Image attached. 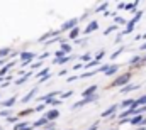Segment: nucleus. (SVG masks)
<instances>
[{
	"mask_svg": "<svg viewBox=\"0 0 146 130\" xmlns=\"http://www.w3.org/2000/svg\"><path fill=\"white\" fill-rule=\"evenodd\" d=\"M129 81H131V73H124V74H121V76L112 83V86H121V88H124V86L129 85Z\"/></svg>",
	"mask_w": 146,
	"mask_h": 130,
	"instance_id": "f257e3e1",
	"label": "nucleus"
},
{
	"mask_svg": "<svg viewBox=\"0 0 146 130\" xmlns=\"http://www.w3.org/2000/svg\"><path fill=\"white\" fill-rule=\"evenodd\" d=\"M76 24H78V19H70V20H66V22L61 26L60 32H65V31H73V29L76 27Z\"/></svg>",
	"mask_w": 146,
	"mask_h": 130,
	"instance_id": "f03ea898",
	"label": "nucleus"
},
{
	"mask_svg": "<svg viewBox=\"0 0 146 130\" xmlns=\"http://www.w3.org/2000/svg\"><path fill=\"white\" fill-rule=\"evenodd\" d=\"M95 100H99V97H97V95H94V97H90V98H83L82 101H76V103L73 105L72 108H73V110H76V108H80V106H83V105H88V103H94Z\"/></svg>",
	"mask_w": 146,
	"mask_h": 130,
	"instance_id": "7ed1b4c3",
	"label": "nucleus"
},
{
	"mask_svg": "<svg viewBox=\"0 0 146 130\" xmlns=\"http://www.w3.org/2000/svg\"><path fill=\"white\" fill-rule=\"evenodd\" d=\"M145 117H143V115H134V117H133V118H129V123H131V125H143V127H145Z\"/></svg>",
	"mask_w": 146,
	"mask_h": 130,
	"instance_id": "20e7f679",
	"label": "nucleus"
},
{
	"mask_svg": "<svg viewBox=\"0 0 146 130\" xmlns=\"http://www.w3.org/2000/svg\"><path fill=\"white\" fill-rule=\"evenodd\" d=\"M34 53H21V59H22V66H27V63L34 58Z\"/></svg>",
	"mask_w": 146,
	"mask_h": 130,
	"instance_id": "39448f33",
	"label": "nucleus"
},
{
	"mask_svg": "<svg viewBox=\"0 0 146 130\" xmlns=\"http://www.w3.org/2000/svg\"><path fill=\"white\" fill-rule=\"evenodd\" d=\"M95 91H97V85H92V86H88V88L82 93V97L83 98H90V97H94Z\"/></svg>",
	"mask_w": 146,
	"mask_h": 130,
	"instance_id": "423d86ee",
	"label": "nucleus"
},
{
	"mask_svg": "<svg viewBox=\"0 0 146 130\" xmlns=\"http://www.w3.org/2000/svg\"><path fill=\"white\" fill-rule=\"evenodd\" d=\"M117 106H119V105H112V106H109L107 110H104V112H102V118H107V117H110V115H114L115 110H117Z\"/></svg>",
	"mask_w": 146,
	"mask_h": 130,
	"instance_id": "0eeeda50",
	"label": "nucleus"
},
{
	"mask_svg": "<svg viewBox=\"0 0 146 130\" xmlns=\"http://www.w3.org/2000/svg\"><path fill=\"white\" fill-rule=\"evenodd\" d=\"M97 29H99V22H97V20H92V22L85 27V34H90L92 31H97Z\"/></svg>",
	"mask_w": 146,
	"mask_h": 130,
	"instance_id": "6e6552de",
	"label": "nucleus"
},
{
	"mask_svg": "<svg viewBox=\"0 0 146 130\" xmlns=\"http://www.w3.org/2000/svg\"><path fill=\"white\" fill-rule=\"evenodd\" d=\"M138 88H139V85H127V86L121 88V93H129V91H134V90H138Z\"/></svg>",
	"mask_w": 146,
	"mask_h": 130,
	"instance_id": "1a4fd4ad",
	"label": "nucleus"
},
{
	"mask_svg": "<svg viewBox=\"0 0 146 130\" xmlns=\"http://www.w3.org/2000/svg\"><path fill=\"white\" fill-rule=\"evenodd\" d=\"M60 117V112L58 110H49L48 113H46V118L48 120H54V118H58Z\"/></svg>",
	"mask_w": 146,
	"mask_h": 130,
	"instance_id": "9d476101",
	"label": "nucleus"
},
{
	"mask_svg": "<svg viewBox=\"0 0 146 130\" xmlns=\"http://www.w3.org/2000/svg\"><path fill=\"white\" fill-rule=\"evenodd\" d=\"M117 71H119V66H117V64H110L109 69L106 71V76H112V74H115Z\"/></svg>",
	"mask_w": 146,
	"mask_h": 130,
	"instance_id": "9b49d317",
	"label": "nucleus"
},
{
	"mask_svg": "<svg viewBox=\"0 0 146 130\" xmlns=\"http://www.w3.org/2000/svg\"><path fill=\"white\" fill-rule=\"evenodd\" d=\"M134 101H136V100H133V98H127V100H124V101H122L119 106H121V108H127V106L131 108V106L134 105Z\"/></svg>",
	"mask_w": 146,
	"mask_h": 130,
	"instance_id": "f8f14e48",
	"label": "nucleus"
},
{
	"mask_svg": "<svg viewBox=\"0 0 146 130\" xmlns=\"http://www.w3.org/2000/svg\"><path fill=\"white\" fill-rule=\"evenodd\" d=\"M34 95H36V88H34V90H31V91H29L26 97H22V103H27V101H31V100L34 98Z\"/></svg>",
	"mask_w": 146,
	"mask_h": 130,
	"instance_id": "ddd939ff",
	"label": "nucleus"
},
{
	"mask_svg": "<svg viewBox=\"0 0 146 130\" xmlns=\"http://www.w3.org/2000/svg\"><path fill=\"white\" fill-rule=\"evenodd\" d=\"M49 123V120L46 118V117H42V118H39L37 122H34V127H42V125H48Z\"/></svg>",
	"mask_w": 146,
	"mask_h": 130,
	"instance_id": "4468645a",
	"label": "nucleus"
},
{
	"mask_svg": "<svg viewBox=\"0 0 146 130\" xmlns=\"http://www.w3.org/2000/svg\"><path fill=\"white\" fill-rule=\"evenodd\" d=\"M31 76H33V73H26V74H24L21 79H17V81H15V85H22V83H26V81H27Z\"/></svg>",
	"mask_w": 146,
	"mask_h": 130,
	"instance_id": "2eb2a0df",
	"label": "nucleus"
},
{
	"mask_svg": "<svg viewBox=\"0 0 146 130\" xmlns=\"http://www.w3.org/2000/svg\"><path fill=\"white\" fill-rule=\"evenodd\" d=\"M72 59V56H65V58H61V59H54V64H65V63H68Z\"/></svg>",
	"mask_w": 146,
	"mask_h": 130,
	"instance_id": "dca6fc26",
	"label": "nucleus"
},
{
	"mask_svg": "<svg viewBox=\"0 0 146 130\" xmlns=\"http://www.w3.org/2000/svg\"><path fill=\"white\" fill-rule=\"evenodd\" d=\"M15 100H17V97H12V98H9V100H5L2 105H3V106H12V105L15 103Z\"/></svg>",
	"mask_w": 146,
	"mask_h": 130,
	"instance_id": "f3484780",
	"label": "nucleus"
},
{
	"mask_svg": "<svg viewBox=\"0 0 146 130\" xmlns=\"http://www.w3.org/2000/svg\"><path fill=\"white\" fill-rule=\"evenodd\" d=\"M61 51L66 54V53H72V46L70 44H66V42H61Z\"/></svg>",
	"mask_w": 146,
	"mask_h": 130,
	"instance_id": "a211bd4d",
	"label": "nucleus"
},
{
	"mask_svg": "<svg viewBox=\"0 0 146 130\" xmlns=\"http://www.w3.org/2000/svg\"><path fill=\"white\" fill-rule=\"evenodd\" d=\"M78 34H80V29H78V27H75L73 31H70V39H75V41H76Z\"/></svg>",
	"mask_w": 146,
	"mask_h": 130,
	"instance_id": "6ab92c4d",
	"label": "nucleus"
},
{
	"mask_svg": "<svg viewBox=\"0 0 146 130\" xmlns=\"http://www.w3.org/2000/svg\"><path fill=\"white\" fill-rule=\"evenodd\" d=\"M141 17H143V10H136V15H134V17H133L131 20H133V22L136 24V22H138V20H139Z\"/></svg>",
	"mask_w": 146,
	"mask_h": 130,
	"instance_id": "aec40b11",
	"label": "nucleus"
},
{
	"mask_svg": "<svg viewBox=\"0 0 146 130\" xmlns=\"http://www.w3.org/2000/svg\"><path fill=\"white\" fill-rule=\"evenodd\" d=\"M136 105L139 106V105H143V106H146V95H143V97H139L138 100H136Z\"/></svg>",
	"mask_w": 146,
	"mask_h": 130,
	"instance_id": "412c9836",
	"label": "nucleus"
},
{
	"mask_svg": "<svg viewBox=\"0 0 146 130\" xmlns=\"http://www.w3.org/2000/svg\"><path fill=\"white\" fill-rule=\"evenodd\" d=\"M122 51H124V47H122V46H121V47H119V49H117V51H115V53H112V54H110V59H115V58H117V56H119V54H121V53H122Z\"/></svg>",
	"mask_w": 146,
	"mask_h": 130,
	"instance_id": "4be33fe9",
	"label": "nucleus"
},
{
	"mask_svg": "<svg viewBox=\"0 0 146 130\" xmlns=\"http://www.w3.org/2000/svg\"><path fill=\"white\" fill-rule=\"evenodd\" d=\"M138 7V2H134V3H126V10H134Z\"/></svg>",
	"mask_w": 146,
	"mask_h": 130,
	"instance_id": "5701e85b",
	"label": "nucleus"
},
{
	"mask_svg": "<svg viewBox=\"0 0 146 130\" xmlns=\"http://www.w3.org/2000/svg\"><path fill=\"white\" fill-rule=\"evenodd\" d=\"M49 105H53V106H56V105H60L61 103V100H54V98H51V100H46Z\"/></svg>",
	"mask_w": 146,
	"mask_h": 130,
	"instance_id": "b1692460",
	"label": "nucleus"
},
{
	"mask_svg": "<svg viewBox=\"0 0 146 130\" xmlns=\"http://www.w3.org/2000/svg\"><path fill=\"white\" fill-rule=\"evenodd\" d=\"M9 53H10V49H9V47H3V49H0V59H2L3 56H7Z\"/></svg>",
	"mask_w": 146,
	"mask_h": 130,
	"instance_id": "393cba45",
	"label": "nucleus"
},
{
	"mask_svg": "<svg viewBox=\"0 0 146 130\" xmlns=\"http://www.w3.org/2000/svg\"><path fill=\"white\" fill-rule=\"evenodd\" d=\"M99 64V61H95V59H94V61H90V63H87V64L83 66V68H87V69H90V68H94V66H97Z\"/></svg>",
	"mask_w": 146,
	"mask_h": 130,
	"instance_id": "a878e982",
	"label": "nucleus"
},
{
	"mask_svg": "<svg viewBox=\"0 0 146 130\" xmlns=\"http://www.w3.org/2000/svg\"><path fill=\"white\" fill-rule=\"evenodd\" d=\"M115 29H117V26H110V27H107V29H106V31H104V34H106V35H107V34L114 32V31H115Z\"/></svg>",
	"mask_w": 146,
	"mask_h": 130,
	"instance_id": "bb28decb",
	"label": "nucleus"
},
{
	"mask_svg": "<svg viewBox=\"0 0 146 130\" xmlns=\"http://www.w3.org/2000/svg\"><path fill=\"white\" fill-rule=\"evenodd\" d=\"M44 108H46V105L41 103V105H37L36 108H34V112H37V113H39V112H44Z\"/></svg>",
	"mask_w": 146,
	"mask_h": 130,
	"instance_id": "cd10ccee",
	"label": "nucleus"
},
{
	"mask_svg": "<svg viewBox=\"0 0 146 130\" xmlns=\"http://www.w3.org/2000/svg\"><path fill=\"white\" fill-rule=\"evenodd\" d=\"M107 7H109V3H102L100 7H97V9H95V12H102V10H106Z\"/></svg>",
	"mask_w": 146,
	"mask_h": 130,
	"instance_id": "c85d7f7f",
	"label": "nucleus"
},
{
	"mask_svg": "<svg viewBox=\"0 0 146 130\" xmlns=\"http://www.w3.org/2000/svg\"><path fill=\"white\" fill-rule=\"evenodd\" d=\"M54 56H56V59H61V58H65V53L60 49V51H56V53H54Z\"/></svg>",
	"mask_w": 146,
	"mask_h": 130,
	"instance_id": "c756f323",
	"label": "nucleus"
},
{
	"mask_svg": "<svg viewBox=\"0 0 146 130\" xmlns=\"http://www.w3.org/2000/svg\"><path fill=\"white\" fill-rule=\"evenodd\" d=\"M104 54H106V51H99V53H97V56H95V61H100V59L104 58Z\"/></svg>",
	"mask_w": 146,
	"mask_h": 130,
	"instance_id": "7c9ffc66",
	"label": "nucleus"
},
{
	"mask_svg": "<svg viewBox=\"0 0 146 130\" xmlns=\"http://www.w3.org/2000/svg\"><path fill=\"white\" fill-rule=\"evenodd\" d=\"M73 95V91H66V93H61L60 97H61V100H66V98H70Z\"/></svg>",
	"mask_w": 146,
	"mask_h": 130,
	"instance_id": "2f4dec72",
	"label": "nucleus"
},
{
	"mask_svg": "<svg viewBox=\"0 0 146 130\" xmlns=\"http://www.w3.org/2000/svg\"><path fill=\"white\" fill-rule=\"evenodd\" d=\"M114 20H115L117 24H126V20H124L122 17H119V15H115V17H114Z\"/></svg>",
	"mask_w": 146,
	"mask_h": 130,
	"instance_id": "473e14b6",
	"label": "nucleus"
},
{
	"mask_svg": "<svg viewBox=\"0 0 146 130\" xmlns=\"http://www.w3.org/2000/svg\"><path fill=\"white\" fill-rule=\"evenodd\" d=\"M141 59H143V58H141V56H134V58H133V59H131V64H136V63H139V61H141Z\"/></svg>",
	"mask_w": 146,
	"mask_h": 130,
	"instance_id": "72a5a7b5",
	"label": "nucleus"
},
{
	"mask_svg": "<svg viewBox=\"0 0 146 130\" xmlns=\"http://www.w3.org/2000/svg\"><path fill=\"white\" fill-rule=\"evenodd\" d=\"M41 66H42V63H41V61H37V63H34V64L31 66V68H33V69H39Z\"/></svg>",
	"mask_w": 146,
	"mask_h": 130,
	"instance_id": "f704fd0d",
	"label": "nucleus"
},
{
	"mask_svg": "<svg viewBox=\"0 0 146 130\" xmlns=\"http://www.w3.org/2000/svg\"><path fill=\"white\" fill-rule=\"evenodd\" d=\"M48 56H49V53H42V54L39 56V61H42V59H46Z\"/></svg>",
	"mask_w": 146,
	"mask_h": 130,
	"instance_id": "c9c22d12",
	"label": "nucleus"
},
{
	"mask_svg": "<svg viewBox=\"0 0 146 130\" xmlns=\"http://www.w3.org/2000/svg\"><path fill=\"white\" fill-rule=\"evenodd\" d=\"M82 61H88L90 63V54H83L82 56Z\"/></svg>",
	"mask_w": 146,
	"mask_h": 130,
	"instance_id": "e433bc0d",
	"label": "nucleus"
},
{
	"mask_svg": "<svg viewBox=\"0 0 146 130\" xmlns=\"http://www.w3.org/2000/svg\"><path fill=\"white\" fill-rule=\"evenodd\" d=\"M7 122H9V123H15V122H17V117H9Z\"/></svg>",
	"mask_w": 146,
	"mask_h": 130,
	"instance_id": "4c0bfd02",
	"label": "nucleus"
},
{
	"mask_svg": "<svg viewBox=\"0 0 146 130\" xmlns=\"http://www.w3.org/2000/svg\"><path fill=\"white\" fill-rule=\"evenodd\" d=\"M0 115H2V117H9L10 112H9V110H3V112H0Z\"/></svg>",
	"mask_w": 146,
	"mask_h": 130,
	"instance_id": "58836bf2",
	"label": "nucleus"
},
{
	"mask_svg": "<svg viewBox=\"0 0 146 130\" xmlns=\"http://www.w3.org/2000/svg\"><path fill=\"white\" fill-rule=\"evenodd\" d=\"M48 79H49V74H48V76H44V78H41V79H39V83H46Z\"/></svg>",
	"mask_w": 146,
	"mask_h": 130,
	"instance_id": "ea45409f",
	"label": "nucleus"
},
{
	"mask_svg": "<svg viewBox=\"0 0 146 130\" xmlns=\"http://www.w3.org/2000/svg\"><path fill=\"white\" fill-rule=\"evenodd\" d=\"M75 79H78V78H76V76H70L66 81H68V83H72V81H75Z\"/></svg>",
	"mask_w": 146,
	"mask_h": 130,
	"instance_id": "a19ab883",
	"label": "nucleus"
},
{
	"mask_svg": "<svg viewBox=\"0 0 146 130\" xmlns=\"http://www.w3.org/2000/svg\"><path fill=\"white\" fill-rule=\"evenodd\" d=\"M97 127H99V123H94V125H92L90 129H87V130H97Z\"/></svg>",
	"mask_w": 146,
	"mask_h": 130,
	"instance_id": "79ce46f5",
	"label": "nucleus"
},
{
	"mask_svg": "<svg viewBox=\"0 0 146 130\" xmlns=\"http://www.w3.org/2000/svg\"><path fill=\"white\" fill-rule=\"evenodd\" d=\"M58 74H60V76H65V74H66V69H61V71L58 73Z\"/></svg>",
	"mask_w": 146,
	"mask_h": 130,
	"instance_id": "37998d69",
	"label": "nucleus"
},
{
	"mask_svg": "<svg viewBox=\"0 0 146 130\" xmlns=\"http://www.w3.org/2000/svg\"><path fill=\"white\" fill-rule=\"evenodd\" d=\"M80 68H83V66H82V63H78L76 66H73V69H80Z\"/></svg>",
	"mask_w": 146,
	"mask_h": 130,
	"instance_id": "c03bdc74",
	"label": "nucleus"
},
{
	"mask_svg": "<svg viewBox=\"0 0 146 130\" xmlns=\"http://www.w3.org/2000/svg\"><path fill=\"white\" fill-rule=\"evenodd\" d=\"M141 51H146V42H143V44H141Z\"/></svg>",
	"mask_w": 146,
	"mask_h": 130,
	"instance_id": "a18cd8bd",
	"label": "nucleus"
},
{
	"mask_svg": "<svg viewBox=\"0 0 146 130\" xmlns=\"http://www.w3.org/2000/svg\"><path fill=\"white\" fill-rule=\"evenodd\" d=\"M141 63H143V64L146 63V56H143V59H141Z\"/></svg>",
	"mask_w": 146,
	"mask_h": 130,
	"instance_id": "49530a36",
	"label": "nucleus"
},
{
	"mask_svg": "<svg viewBox=\"0 0 146 130\" xmlns=\"http://www.w3.org/2000/svg\"><path fill=\"white\" fill-rule=\"evenodd\" d=\"M141 39H146V32L143 34V35H141Z\"/></svg>",
	"mask_w": 146,
	"mask_h": 130,
	"instance_id": "de8ad7c7",
	"label": "nucleus"
},
{
	"mask_svg": "<svg viewBox=\"0 0 146 130\" xmlns=\"http://www.w3.org/2000/svg\"><path fill=\"white\" fill-rule=\"evenodd\" d=\"M0 83H2V76H0Z\"/></svg>",
	"mask_w": 146,
	"mask_h": 130,
	"instance_id": "09e8293b",
	"label": "nucleus"
},
{
	"mask_svg": "<svg viewBox=\"0 0 146 130\" xmlns=\"http://www.w3.org/2000/svg\"><path fill=\"white\" fill-rule=\"evenodd\" d=\"M112 130H117V129H112Z\"/></svg>",
	"mask_w": 146,
	"mask_h": 130,
	"instance_id": "8fccbe9b",
	"label": "nucleus"
},
{
	"mask_svg": "<svg viewBox=\"0 0 146 130\" xmlns=\"http://www.w3.org/2000/svg\"><path fill=\"white\" fill-rule=\"evenodd\" d=\"M0 130H2V129H0Z\"/></svg>",
	"mask_w": 146,
	"mask_h": 130,
	"instance_id": "3c124183",
	"label": "nucleus"
}]
</instances>
